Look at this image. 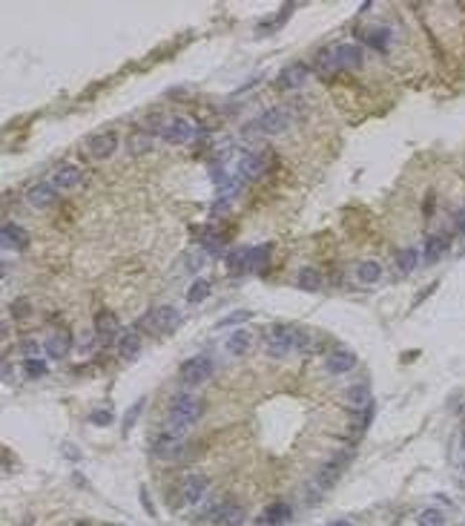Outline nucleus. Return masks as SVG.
<instances>
[{
	"label": "nucleus",
	"instance_id": "1",
	"mask_svg": "<svg viewBox=\"0 0 465 526\" xmlns=\"http://www.w3.org/2000/svg\"><path fill=\"white\" fill-rule=\"evenodd\" d=\"M201 411H204V403L199 400L196 394H175L170 400V411H167V423H164V432H172L184 437L192 426L201 420Z\"/></svg>",
	"mask_w": 465,
	"mask_h": 526
},
{
	"label": "nucleus",
	"instance_id": "2",
	"mask_svg": "<svg viewBox=\"0 0 465 526\" xmlns=\"http://www.w3.org/2000/svg\"><path fill=\"white\" fill-rule=\"evenodd\" d=\"M310 348V333L299 325H276L267 337V354L270 357H287L291 351Z\"/></svg>",
	"mask_w": 465,
	"mask_h": 526
},
{
	"label": "nucleus",
	"instance_id": "3",
	"mask_svg": "<svg viewBox=\"0 0 465 526\" xmlns=\"http://www.w3.org/2000/svg\"><path fill=\"white\" fill-rule=\"evenodd\" d=\"M316 63H319V69H325V72L356 69V67H362V46L342 43V46H336V50H325L316 58Z\"/></svg>",
	"mask_w": 465,
	"mask_h": 526
},
{
	"label": "nucleus",
	"instance_id": "4",
	"mask_svg": "<svg viewBox=\"0 0 465 526\" xmlns=\"http://www.w3.org/2000/svg\"><path fill=\"white\" fill-rule=\"evenodd\" d=\"M216 371V362L210 354H196V357H190L181 362V382L184 386H201V382H207L213 377Z\"/></svg>",
	"mask_w": 465,
	"mask_h": 526
},
{
	"label": "nucleus",
	"instance_id": "5",
	"mask_svg": "<svg viewBox=\"0 0 465 526\" xmlns=\"http://www.w3.org/2000/svg\"><path fill=\"white\" fill-rule=\"evenodd\" d=\"M291 121H293L291 109H287V107H273V109H267V113H262L259 118L253 121V130L262 133V135H282V133H287Z\"/></svg>",
	"mask_w": 465,
	"mask_h": 526
},
{
	"label": "nucleus",
	"instance_id": "6",
	"mask_svg": "<svg viewBox=\"0 0 465 526\" xmlns=\"http://www.w3.org/2000/svg\"><path fill=\"white\" fill-rule=\"evenodd\" d=\"M158 133H161L164 144L179 147V144H187V141L192 138V124L187 118H170V121H164V127Z\"/></svg>",
	"mask_w": 465,
	"mask_h": 526
},
{
	"label": "nucleus",
	"instance_id": "7",
	"mask_svg": "<svg viewBox=\"0 0 465 526\" xmlns=\"http://www.w3.org/2000/svg\"><path fill=\"white\" fill-rule=\"evenodd\" d=\"M345 463H348V454H339V457L328 460V463L316 472V489H319V492H328L330 486H336V481H339L342 472H345Z\"/></svg>",
	"mask_w": 465,
	"mask_h": 526
},
{
	"label": "nucleus",
	"instance_id": "8",
	"mask_svg": "<svg viewBox=\"0 0 465 526\" xmlns=\"http://www.w3.org/2000/svg\"><path fill=\"white\" fill-rule=\"evenodd\" d=\"M207 489H210V481L204 474H187L181 481V498L190 506H199L207 498Z\"/></svg>",
	"mask_w": 465,
	"mask_h": 526
},
{
	"label": "nucleus",
	"instance_id": "9",
	"mask_svg": "<svg viewBox=\"0 0 465 526\" xmlns=\"http://www.w3.org/2000/svg\"><path fill=\"white\" fill-rule=\"evenodd\" d=\"M210 518H213L216 526H242V523L247 520V512H245V506H242V503L227 501V503L216 506Z\"/></svg>",
	"mask_w": 465,
	"mask_h": 526
},
{
	"label": "nucleus",
	"instance_id": "10",
	"mask_svg": "<svg viewBox=\"0 0 465 526\" xmlns=\"http://www.w3.org/2000/svg\"><path fill=\"white\" fill-rule=\"evenodd\" d=\"M87 150L92 158H98V162H106V158L118 150V135L115 133H95L89 141H87Z\"/></svg>",
	"mask_w": 465,
	"mask_h": 526
},
{
	"label": "nucleus",
	"instance_id": "11",
	"mask_svg": "<svg viewBox=\"0 0 465 526\" xmlns=\"http://www.w3.org/2000/svg\"><path fill=\"white\" fill-rule=\"evenodd\" d=\"M147 322L155 328V331H172L175 325L181 322V311L175 305H158L155 311L147 314Z\"/></svg>",
	"mask_w": 465,
	"mask_h": 526
},
{
	"label": "nucleus",
	"instance_id": "12",
	"mask_svg": "<svg viewBox=\"0 0 465 526\" xmlns=\"http://www.w3.org/2000/svg\"><path fill=\"white\" fill-rule=\"evenodd\" d=\"M308 78H310V67H308V63H293V67L282 69L276 87L279 89H299V87L308 84Z\"/></svg>",
	"mask_w": 465,
	"mask_h": 526
},
{
	"label": "nucleus",
	"instance_id": "13",
	"mask_svg": "<svg viewBox=\"0 0 465 526\" xmlns=\"http://www.w3.org/2000/svg\"><path fill=\"white\" fill-rule=\"evenodd\" d=\"M325 369L328 374H348L356 369V354L350 348H336L333 354L325 360Z\"/></svg>",
	"mask_w": 465,
	"mask_h": 526
},
{
	"label": "nucleus",
	"instance_id": "14",
	"mask_svg": "<svg viewBox=\"0 0 465 526\" xmlns=\"http://www.w3.org/2000/svg\"><path fill=\"white\" fill-rule=\"evenodd\" d=\"M55 199H58V187H55V184L41 182V184H32V187L26 190V201H29L32 207H38V210H43V207H52Z\"/></svg>",
	"mask_w": 465,
	"mask_h": 526
},
{
	"label": "nucleus",
	"instance_id": "15",
	"mask_svg": "<svg viewBox=\"0 0 465 526\" xmlns=\"http://www.w3.org/2000/svg\"><path fill=\"white\" fill-rule=\"evenodd\" d=\"M118 328H121V322H118V316L112 314V311H98V314H95V333H98L101 342H112V340H115Z\"/></svg>",
	"mask_w": 465,
	"mask_h": 526
},
{
	"label": "nucleus",
	"instance_id": "16",
	"mask_svg": "<svg viewBox=\"0 0 465 526\" xmlns=\"http://www.w3.org/2000/svg\"><path fill=\"white\" fill-rule=\"evenodd\" d=\"M264 167H267V155L247 153L242 162H238V175H242L245 182H253V179H259V175L264 173Z\"/></svg>",
	"mask_w": 465,
	"mask_h": 526
},
{
	"label": "nucleus",
	"instance_id": "17",
	"mask_svg": "<svg viewBox=\"0 0 465 526\" xmlns=\"http://www.w3.org/2000/svg\"><path fill=\"white\" fill-rule=\"evenodd\" d=\"M181 437L179 435H172V432H161L155 437V443H152V452H155V457H175V454H181Z\"/></svg>",
	"mask_w": 465,
	"mask_h": 526
},
{
	"label": "nucleus",
	"instance_id": "18",
	"mask_svg": "<svg viewBox=\"0 0 465 526\" xmlns=\"http://www.w3.org/2000/svg\"><path fill=\"white\" fill-rule=\"evenodd\" d=\"M291 518H293V509L287 506V503H282V501H276V503H270V506L264 509L259 526H284Z\"/></svg>",
	"mask_w": 465,
	"mask_h": 526
},
{
	"label": "nucleus",
	"instance_id": "19",
	"mask_svg": "<svg viewBox=\"0 0 465 526\" xmlns=\"http://www.w3.org/2000/svg\"><path fill=\"white\" fill-rule=\"evenodd\" d=\"M81 167H75V164H60L58 170H55V175H52V184L58 187V190H72V187H78L81 184Z\"/></svg>",
	"mask_w": 465,
	"mask_h": 526
},
{
	"label": "nucleus",
	"instance_id": "20",
	"mask_svg": "<svg viewBox=\"0 0 465 526\" xmlns=\"http://www.w3.org/2000/svg\"><path fill=\"white\" fill-rule=\"evenodd\" d=\"M451 248V236L448 233H434V236H428V242H425V262L428 265H434L442 259V253Z\"/></svg>",
	"mask_w": 465,
	"mask_h": 526
},
{
	"label": "nucleus",
	"instance_id": "21",
	"mask_svg": "<svg viewBox=\"0 0 465 526\" xmlns=\"http://www.w3.org/2000/svg\"><path fill=\"white\" fill-rule=\"evenodd\" d=\"M0 233H3V245L6 248H12V250H26L29 248V233L21 225H14V221H6Z\"/></svg>",
	"mask_w": 465,
	"mask_h": 526
},
{
	"label": "nucleus",
	"instance_id": "22",
	"mask_svg": "<svg viewBox=\"0 0 465 526\" xmlns=\"http://www.w3.org/2000/svg\"><path fill=\"white\" fill-rule=\"evenodd\" d=\"M69 348H72V337H69L67 331L52 333V337L43 342V351H46V354H49L52 360H63V357L69 354Z\"/></svg>",
	"mask_w": 465,
	"mask_h": 526
},
{
	"label": "nucleus",
	"instance_id": "23",
	"mask_svg": "<svg viewBox=\"0 0 465 526\" xmlns=\"http://www.w3.org/2000/svg\"><path fill=\"white\" fill-rule=\"evenodd\" d=\"M118 351L124 360H135L141 354V333L138 331H124L118 337Z\"/></svg>",
	"mask_w": 465,
	"mask_h": 526
},
{
	"label": "nucleus",
	"instance_id": "24",
	"mask_svg": "<svg viewBox=\"0 0 465 526\" xmlns=\"http://www.w3.org/2000/svg\"><path fill=\"white\" fill-rule=\"evenodd\" d=\"M299 288L302 291H322L325 288V276L319 274L316 267H302L299 270Z\"/></svg>",
	"mask_w": 465,
	"mask_h": 526
},
{
	"label": "nucleus",
	"instance_id": "25",
	"mask_svg": "<svg viewBox=\"0 0 465 526\" xmlns=\"http://www.w3.org/2000/svg\"><path fill=\"white\" fill-rule=\"evenodd\" d=\"M356 279H359V282H365V285H374V282H379V279H382V265H379V262H374V259H365V262H359V267H356Z\"/></svg>",
	"mask_w": 465,
	"mask_h": 526
},
{
	"label": "nucleus",
	"instance_id": "26",
	"mask_svg": "<svg viewBox=\"0 0 465 526\" xmlns=\"http://www.w3.org/2000/svg\"><path fill=\"white\" fill-rule=\"evenodd\" d=\"M345 397H348L350 408H367V406H371V391H367L365 382H362V386H350L345 391Z\"/></svg>",
	"mask_w": 465,
	"mask_h": 526
},
{
	"label": "nucleus",
	"instance_id": "27",
	"mask_svg": "<svg viewBox=\"0 0 465 526\" xmlns=\"http://www.w3.org/2000/svg\"><path fill=\"white\" fill-rule=\"evenodd\" d=\"M247 348H250V333H247L245 328L233 331V333H230V340H227V351H230V354H233V357H242Z\"/></svg>",
	"mask_w": 465,
	"mask_h": 526
},
{
	"label": "nucleus",
	"instance_id": "28",
	"mask_svg": "<svg viewBox=\"0 0 465 526\" xmlns=\"http://www.w3.org/2000/svg\"><path fill=\"white\" fill-rule=\"evenodd\" d=\"M210 291H213L210 279H196L190 285V291H187V302L190 305H199V302H204L207 296H210Z\"/></svg>",
	"mask_w": 465,
	"mask_h": 526
},
{
	"label": "nucleus",
	"instance_id": "29",
	"mask_svg": "<svg viewBox=\"0 0 465 526\" xmlns=\"http://www.w3.org/2000/svg\"><path fill=\"white\" fill-rule=\"evenodd\" d=\"M388 41H391V29H371L365 35V43L371 46V50H376V52L388 50Z\"/></svg>",
	"mask_w": 465,
	"mask_h": 526
},
{
	"label": "nucleus",
	"instance_id": "30",
	"mask_svg": "<svg viewBox=\"0 0 465 526\" xmlns=\"http://www.w3.org/2000/svg\"><path fill=\"white\" fill-rule=\"evenodd\" d=\"M416 265H420V253H416V248H405V250L396 253V267L402 270V274H411Z\"/></svg>",
	"mask_w": 465,
	"mask_h": 526
},
{
	"label": "nucleus",
	"instance_id": "31",
	"mask_svg": "<svg viewBox=\"0 0 465 526\" xmlns=\"http://www.w3.org/2000/svg\"><path fill=\"white\" fill-rule=\"evenodd\" d=\"M270 256V245H259V248H253L247 250V270H259Z\"/></svg>",
	"mask_w": 465,
	"mask_h": 526
},
{
	"label": "nucleus",
	"instance_id": "32",
	"mask_svg": "<svg viewBox=\"0 0 465 526\" xmlns=\"http://www.w3.org/2000/svg\"><path fill=\"white\" fill-rule=\"evenodd\" d=\"M247 320H253V311H233V314H227V316H221V320L216 322V328H230V325H245Z\"/></svg>",
	"mask_w": 465,
	"mask_h": 526
},
{
	"label": "nucleus",
	"instance_id": "33",
	"mask_svg": "<svg viewBox=\"0 0 465 526\" xmlns=\"http://www.w3.org/2000/svg\"><path fill=\"white\" fill-rule=\"evenodd\" d=\"M416 523L420 526H445V512H440V509H422Z\"/></svg>",
	"mask_w": 465,
	"mask_h": 526
},
{
	"label": "nucleus",
	"instance_id": "34",
	"mask_svg": "<svg viewBox=\"0 0 465 526\" xmlns=\"http://www.w3.org/2000/svg\"><path fill=\"white\" fill-rule=\"evenodd\" d=\"M147 150H152V135H135V138H130V155H144Z\"/></svg>",
	"mask_w": 465,
	"mask_h": 526
},
{
	"label": "nucleus",
	"instance_id": "35",
	"mask_svg": "<svg viewBox=\"0 0 465 526\" xmlns=\"http://www.w3.org/2000/svg\"><path fill=\"white\" fill-rule=\"evenodd\" d=\"M23 371H26V377H32V380H41V377H46V362L32 357V360L23 362Z\"/></svg>",
	"mask_w": 465,
	"mask_h": 526
},
{
	"label": "nucleus",
	"instance_id": "36",
	"mask_svg": "<svg viewBox=\"0 0 465 526\" xmlns=\"http://www.w3.org/2000/svg\"><path fill=\"white\" fill-rule=\"evenodd\" d=\"M141 408H144V397H138V400H135V406H133V408H126V414H124V432H130V428L135 426V420H138V414H141Z\"/></svg>",
	"mask_w": 465,
	"mask_h": 526
},
{
	"label": "nucleus",
	"instance_id": "37",
	"mask_svg": "<svg viewBox=\"0 0 465 526\" xmlns=\"http://www.w3.org/2000/svg\"><path fill=\"white\" fill-rule=\"evenodd\" d=\"M112 420H115V417H112V411H109V408H98V411H92V414H89V423H92V426H98V428L112 426Z\"/></svg>",
	"mask_w": 465,
	"mask_h": 526
},
{
	"label": "nucleus",
	"instance_id": "38",
	"mask_svg": "<svg viewBox=\"0 0 465 526\" xmlns=\"http://www.w3.org/2000/svg\"><path fill=\"white\" fill-rule=\"evenodd\" d=\"M12 314L18 316V320H23V316H29V314H32L29 302H26V299H14V302H12Z\"/></svg>",
	"mask_w": 465,
	"mask_h": 526
},
{
	"label": "nucleus",
	"instance_id": "39",
	"mask_svg": "<svg viewBox=\"0 0 465 526\" xmlns=\"http://www.w3.org/2000/svg\"><path fill=\"white\" fill-rule=\"evenodd\" d=\"M138 495H141V503H144V509H147V515H158L155 512V506H152V501H150V492H147V486H141V492H138Z\"/></svg>",
	"mask_w": 465,
	"mask_h": 526
},
{
	"label": "nucleus",
	"instance_id": "40",
	"mask_svg": "<svg viewBox=\"0 0 465 526\" xmlns=\"http://www.w3.org/2000/svg\"><path fill=\"white\" fill-rule=\"evenodd\" d=\"M21 348H23V354H26V360H32L41 351V345H38V340H23L21 342Z\"/></svg>",
	"mask_w": 465,
	"mask_h": 526
},
{
	"label": "nucleus",
	"instance_id": "41",
	"mask_svg": "<svg viewBox=\"0 0 465 526\" xmlns=\"http://www.w3.org/2000/svg\"><path fill=\"white\" fill-rule=\"evenodd\" d=\"M63 454H67V457H72V460H75V457H78V452H75V449H72V446H63Z\"/></svg>",
	"mask_w": 465,
	"mask_h": 526
},
{
	"label": "nucleus",
	"instance_id": "42",
	"mask_svg": "<svg viewBox=\"0 0 465 526\" xmlns=\"http://www.w3.org/2000/svg\"><path fill=\"white\" fill-rule=\"evenodd\" d=\"M328 526H354V523H350V520H342V518H339V520H330Z\"/></svg>",
	"mask_w": 465,
	"mask_h": 526
},
{
	"label": "nucleus",
	"instance_id": "43",
	"mask_svg": "<svg viewBox=\"0 0 465 526\" xmlns=\"http://www.w3.org/2000/svg\"><path fill=\"white\" fill-rule=\"evenodd\" d=\"M462 446H465V432H462Z\"/></svg>",
	"mask_w": 465,
	"mask_h": 526
},
{
	"label": "nucleus",
	"instance_id": "44",
	"mask_svg": "<svg viewBox=\"0 0 465 526\" xmlns=\"http://www.w3.org/2000/svg\"><path fill=\"white\" fill-rule=\"evenodd\" d=\"M78 526H87V523H78Z\"/></svg>",
	"mask_w": 465,
	"mask_h": 526
},
{
	"label": "nucleus",
	"instance_id": "45",
	"mask_svg": "<svg viewBox=\"0 0 465 526\" xmlns=\"http://www.w3.org/2000/svg\"><path fill=\"white\" fill-rule=\"evenodd\" d=\"M462 213H465V207H462Z\"/></svg>",
	"mask_w": 465,
	"mask_h": 526
},
{
	"label": "nucleus",
	"instance_id": "46",
	"mask_svg": "<svg viewBox=\"0 0 465 526\" xmlns=\"http://www.w3.org/2000/svg\"><path fill=\"white\" fill-rule=\"evenodd\" d=\"M462 469H465V466H462Z\"/></svg>",
	"mask_w": 465,
	"mask_h": 526
}]
</instances>
